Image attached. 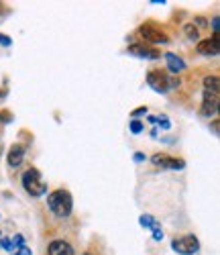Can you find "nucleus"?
Returning a JSON list of instances; mask_svg holds the SVG:
<instances>
[{
	"label": "nucleus",
	"instance_id": "f257e3e1",
	"mask_svg": "<svg viewBox=\"0 0 220 255\" xmlns=\"http://www.w3.org/2000/svg\"><path fill=\"white\" fill-rule=\"evenodd\" d=\"M47 206L49 210L53 212L55 217L59 219H68L72 215V208H74V200H72V194L68 190H55L47 196Z\"/></svg>",
	"mask_w": 220,
	"mask_h": 255
},
{
	"label": "nucleus",
	"instance_id": "f03ea898",
	"mask_svg": "<svg viewBox=\"0 0 220 255\" xmlns=\"http://www.w3.org/2000/svg\"><path fill=\"white\" fill-rule=\"evenodd\" d=\"M23 188H25L27 194H31L35 198H39V196H43L47 192V184H45V180H43L41 172L35 167L27 169V172L23 174Z\"/></svg>",
	"mask_w": 220,
	"mask_h": 255
},
{
	"label": "nucleus",
	"instance_id": "7ed1b4c3",
	"mask_svg": "<svg viewBox=\"0 0 220 255\" xmlns=\"http://www.w3.org/2000/svg\"><path fill=\"white\" fill-rule=\"evenodd\" d=\"M147 84H149V86L155 90V92L165 94L169 88L180 86V80L169 78V76H167L165 72H161V70H151V72L147 74Z\"/></svg>",
	"mask_w": 220,
	"mask_h": 255
},
{
	"label": "nucleus",
	"instance_id": "20e7f679",
	"mask_svg": "<svg viewBox=\"0 0 220 255\" xmlns=\"http://www.w3.org/2000/svg\"><path fill=\"white\" fill-rule=\"evenodd\" d=\"M171 249L180 255H194V253L200 251V241H198L194 235H186L180 239H173Z\"/></svg>",
	"mask_w": 220,
	"mask_h": 255
},
{
	"label": "nucleus",
	"instance_id": "39448f33",
	"mask_svg": "<svg viewBox=\"0 0 220 255\" xmlns=\"http://www.w3.org/2000/svg\"><path fill=\"white\" fill-rule=\"evenodd\" d=\"M139 35L145 39V43H167V41H169L165 31H161L155 23H145L139 29Z\"/></svg>",
	"mask_w": 220,
	"mask_h": 255
},
{
	"label": "nucleus",
	"instance_id": "423d86ee",
	"mask_svg": "<svg viewBox=\"0 0 220 255\" xmlns=\"http://www.w3.org/2000/svg\"><path fill=\"white\" fill-rule=\"evenodd\" d=\"M220 90H204V96H202V106H200V115L202 117H210L218 111V102H220V96H218Z\"/></svg>",
	"mask_w": 220,
	"mask_h": 255
},
{
	"label": "nucleus",
	"instance_id": "0eeeda50",
	"mask_svg": "<svg viewBox=\"0 0 220 255\" xmlns=\"http://www.w3.org/2000/svg\"><path fill=\"white\" fill-rule=\"evenodd\" d=\"M196 51L200 53V55H204V57H214V55H218V53H220V39H218V35H214V37H210V39H204V41H198Z\"/></svg>",
	"mask_w": 220,
	"mask_h": 255
},
{
	"label": "nucleus",
	"instance_id": "6e6552de",
	"mask_svg": "<svg viewBox=\"0 0 220 255\" xmlns=\"http://www.w3.org/2000/svg\"><path fill=\"white\" fill-rule=\"evenodd\" d=\"M151 161L155 163V165H159V167H165V169H184L186 167V161L184 159H175V157H169V155H153L151 157Z\"/></svg>",
	"mask_w": 220,
	"mask_h": 255
},
{
	"label": "nucleus",
	"instance_id": "1a4fd4ad",
	"mask_svg": "<svg viewBox=\"0 0 220 255\" xmlns=\"http://www.w3.org/2000/svg\"><path fill=\"white\" fill-rule=\"evenodd\" d=\"M128 53L137 55V57H143V59H159L161 57V53L155 47H147V45H130Z\"/></svg>",
	"mask_w": 220,
	"mask_h": 255
},
{
	"label": "nucleus",
	"instance_id": "9d476101",
	"mask_svg": "<svg viewBox=\"0 0 220 255\" xmlns=\"http://www.w3.org/2000/svg\"><path fill=\"white\" fill-rule=\"evenodd\" d=\"M23 159H25V145L14 143L10 149H8V157H6L8 165L10 167H18L20 163H23Z\"/></svg>",
	"mask_w": 220,
	"mask_h": 255
},
{
	"label": "nucleus",
	"instance_id": "9b49d317",
	"mask_svg": "<svg viewBox=\"0 0 220 255\" xmlns=\"http://www.w3.org/2000/svg\"><path fill=\"white\" fill-rule=\"evenodd\" d=\"M47 253H49V255H74V247H72L68 241L57 239V241H51V243H49Z\"/></svg>",
	"mask_w": 220,
	"mask_h": 255
},
{
	"label": "nucleus",
	"instance_id": "f8f14e48",
	"mask_svg": "<svg viewBox=\"0 0 220 255\" xmlns=\"http://www.w3.org/2000/svg\"><path fill=\"white\" fill-rule=\"evenodd\" d=\"M165 61H167V70L171 74H182L186 70V61L182 57H178L175 53H165Z\"/></svg>",
	"mask_w": 220,
	"mask_h": 255
},
{
	"label": "nucleus",
	"instance_id": "ddd939ff",
	"mask_svg": "<svg viewBox=\"0 0 220 255\" xmlns=\"http://www.w3.org/2000/svg\"><path fill=\"white\" fill-rule=\"evenodd\" d=\"M186 35H188V39L190 41H198V29L194 27V25H186Z\"/></svg>",
	"mask_w": 220,
	"mask_h": 255
},
{
	"label": "nucleus",
	"instance_id": "4468645a",
	"mask_svg": "<svg viewBox=\"0 0 220 255\" xmlns=\"http://www.w3.org/2000/svg\"><path fill=\"white\" fill-rule=\"evenodd\" d=\"M139 223H141V227H147V229H151L153 225H155V219H153L151 215H143V217L139 219Z\"/></svg>",
	"mask_w": 220,
	"mask_h": 255
},
{
	"label": "nucleus",
	"instance_id": "2eb2a0df",
	"mask_svg": "<svg viewBox=\"0 0 220 255\" xmlns=\"http://www.w3.org/2000/svg\"><path fill=\"white\" fill-rule=\"evenodd\" d=\"M151 231H153V239H155V241H161L163 239V233H161V227L155 223V225H153L151 227Z\"/></svg>",
	"mask_w": 220,
	"mask_h": 255
},
{
	"label": "nucleus",
	"instance_id": "dca6fc26",
	"mask_svg": "<svg viewBox=\"0 0 220 255\" xmlns=\"http://www.w3.org/2000/svg\"><path fill=\"white\" fill-rule=\"evenodd\" d=\"M143 131V125H141V121H133V123H130V133H135V135H139Z\"/></svg>",
	"mask_w": 220,
	"mask_h": 255
},
{
	"label": "nucleus",
	"instance_id": "f3484780",
	"mask_svg": "<svg viewBox=\"0 0 220 255\" xmlns=\"http://www.w3.org/2000/svg\"><path fill=\"white\" fill-rule=\"evenodd\" d=\"M155 123L159 127H163V129H169V127H171V123L167 121V117H155Z\"/></svg>",
	"mask_w": 220,
	"mask_h": 255
},
{
	"label": "nucleus",
	"instance_id": "a211bd4d",
	"mask_svg": "<svg viewBox=\"0 0 220 255\" xmlns=\"http://www.w3.org/2000/svg\"><path fill=\"white\" fill-rule=\"evenodd\" d=\"M14 255H33V251H31L27 245H23V247H18V249H16Z\"/></svg>",
	"mask_w": 220,
	"mask_h": 255
},
{
	"label": "nucleus",
	"instance_id": "6ab92c4d",
	"mask_svg": "<svg viewBox=\"0 0 220 255\" xmlns=\"http://www.w3.org/2000/svg\"><path fill=\"white\" fill-rule=\"evenodd\" d=\"M10 243H12V245H14L16 249H18V247H23V245H25V241H23V237H20V235H16V237H14V239H12Z\"/></svg>",
	"mask_w": 220,
	"mask_h": 255
},
{
	"label": "nucleus",
	"instance_id": "aec40b11",
	"mask_svg": "<svg viewBox=\"0 0 220 255\" xmlns=\"http://www.w3.org/2000/svg\"><path fill=\"white\" fill-rule=\"evenodd\" d=\"M12 43V41L6 37V35H2V33H0V45H4V47H8Z\"/></svg>",
	"mask_w": 220,
	"mask_h": 255
},
{
	"label": "nucleus",
	"instance_id": "412c9836",
	"mask_svg": "<svg viewBox=\"0 0 220 255\" xmlns=\"http://www.w3.org/2000/svg\"><path fill=\"white\" fill-rule=\"evenodd\" d=\"M0 245H2V249H6V251H10V249H12L10 239H0Z\"/></svg>",
	"mask_w": 220,
	"mask_h": 255
},
{
	"label": "nucleus",
	"instance_id": "4be33fe9",
	"mask_svg": "<svg viewBox=\"0 0 220 255\" xmlns=\"http://www.w3.org/2000/svg\"><path fill=\"white\" fill-rule=\"evenodd\" d=\"M0 121H2V123H10V113L8 111H2V113H0Z\"/></svg>",
	"mask_w": 220,
	"mask_h": 255
},
{
	"label": "nucleus",
	"instance_id": "5701e85b",
	"mask_svg": "<svg viewBox=\"0 0 220 255\" xmlns=\"http://www.w3.org/2000/svg\"><path fill=\"white\" fill-rule=\"evenodd\" d=\"M143 115H147V109H145V106H141V109H137V111L133 113V119H137V117H143Z\"/></svg>",
	"mask_w": 220,
	"mask_h": 255
},
{
	"label": "nucleus",
	"instance_id": "b1692460",
	"mask_svg": "<svg viewBox=\"0 0 220 255\" xmlns=\"http://www.w3.org/2000/svg\"><path fill=\"white\" fill-rule=\"evenodd\" d=\"M196 23H198V27H206V20H204L202 16H198V18H196Z\"/></svg>",
	"mask_w": 220,
	"mask_h": 255
},
{
	"label": "nucleus",
	"instance_id": "393cba45",
	"mask_svg": "<svg viewBox=\"0 0 220 255\" xmlns=\"http://www.w3.org/2000/svg\"><path fill=\"white\" fill-rule=\"evenodd\" d=\"M135 161H137V163L145 161V155H143V153H135Z\"/></svg>",
	"mask_w": 220,
	"mask_h": 255
},
{
	"label": "nucleus",
	"instance_id": "a878e982",
	"mask_svg": "<svg viewBox=\"0 0 220 255\" xmlns=\"http://www.w3.org/2000/svg\"><path fill=\"white\" fill-rule=\"evenodd\" d=\"M212 29H214V35H216V31H218V16L212 20Z\"/></svg>",
	"mask_w": 220,
	"mask_h": 255
},
{
	"label": "nucleus",
	"instance_id": "bb28decb",
	"mask_svg": "<svg viewBox=\"0 0 220 255\" xmlns=\"http://www.w3.org/2000/svg\"><path fill=\"white\" fill-rule=\"evenodd\" d=\"M212 131H214V135H218V121L212 123Z\"/></svg>",
	"mask_w": 220,
	"mask_h": 255
},
{
	"label": "nucleus",
	"instance_id": "cd10ccee",
	"mask_svg": "<svg viewBox=\"0 0 220 255\" xmlns=\"http://www.w3.org/2000/svg\"><path fill=\"white\" fill-rule=\"evenodd\" d=\"M84 255H94V253H84Z\"/></svg>",
	"mask_w": 220,
	"mask_h": 255
}]
</instances>
